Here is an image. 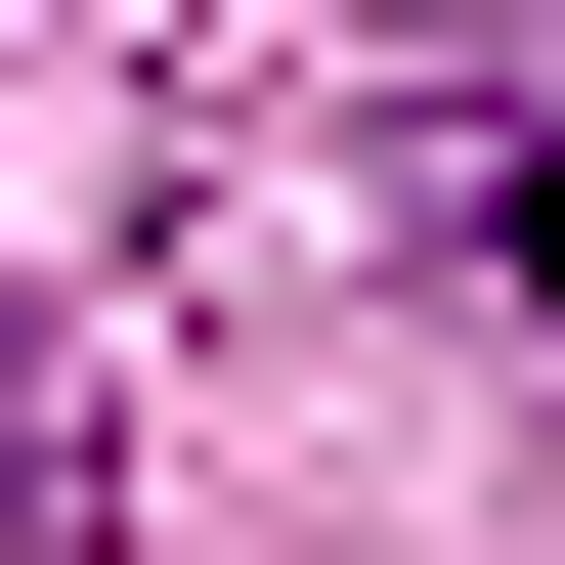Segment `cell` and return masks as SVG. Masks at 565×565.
Masks as SVG:
<instances>
[{
  "label": "cell",
  "mask_w": 565,
  "mask_h": 565,
  "mask_svg": "<svg viewBox=\"0 0 565 565\" xmlns=\"http://www.w3.org/2000/svg\"><path fill=\"white\" fill-rule=\"evenodd\" d=\"M0 565H87V435H44V349H0Z\"/></svg>",
  "instance_id": "cell-2"
},
{
  "label": "cell",
  "mask_w": 565,
  "mask_h": 565,
  "mask_svg": "<svg viewBox=\"0 0 565 565\" xmlns=\"http://www.w3.org/2000/svg\"><path fill=\"white\" fill-rule=\"evenodd\" d=\"M392 131H435V217H479V305H565V44H435Z\"/></svg>",
  "instance_id": "cell-1"
}]
</instances>
